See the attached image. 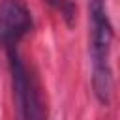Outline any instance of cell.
I'll use <instances>...</instances> for the list:
<instances>
[{
  "label": "cell",
  "instance_id": "obj_4",
  "mask_svg": "<svg viewBox=\"0 0 120 120\" xmlns=\"http://www.w3.org/2000/svg\"><path fill=\"white\" fill-rule=\"evenodd\" d=\"M43 2H47L49 6H52L54 9H58L64 15V19H66L68 24L73 22V19H75V4L71 0H43Z\"/></svg>",
  "mask_w": 120,
  "mask_h": 120
},
{
  "label": "cell",
  "instance_id": "obj_2",
  "mask_svg": "<svg viewBox=\"0 0 120 120\" xmlns=\"http://www.w3.org/2000/svg\"><path fill=\"white\" fill-rule=\"evenodd\" d=\"M8 64L11 73L13 99L19 120H47V105L38 77L22 60L19 49H8Z\"/></svg>",
  "mask_w": 120,
  "mask_h": 120
},
{
  "label": "cell",
  "instance_id": "obj_3",
  "mask_svg": "<svg viewBox=\"0 0 120 120\" xmlns=\"http://www.w3.org/2000/svg\"><path fill=\"white\" fill-rule=\"evenodd\" d=\"M34 19L22 0H0V47L19 49V43L32 32Z\"/></svg>",
  "mask_w": 120,
  "mask_h": 120
},
{
  "label": "cell",
  "instance_id": "obj_1",
  "mask_svg": "<svg viewBox=\"0 0 120 120\" xmlns=\"http://www.w3.org/2000/svg\"><path fill=\"white\" fill-rule=\"evenodd\" d=\"M88 13H90L92 86L99 103L109 105L114 88V77L111 68V47H112L114 30L105 0H90Z\"/></svg>",
  "mask_w": 120,
  "mask_h": 120
}]
</instances>
